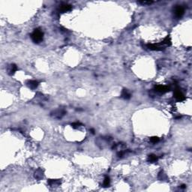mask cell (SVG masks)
Here are the masks:
<instances>
[{
	"label": "cell",
	"instance_id": "1",
	"mask_svg": "<svg viewBox=\"0 0 192 192\" xmlns=\"http://www.w3.org/2000/svg\"><path fill=\"white\" fill-rule=\"evenodd\" d=\"M44 38V32L40 29H35L31 35V38L32 41L35 44H38L43 41Z\"/></svg>",
	"mask_w": 192,
	"mask_h": 192
},
{
	"label": "cell",
	"instance_id": "2",
	"mask_svg": "<svg viewBox=\"0 0 192 192\" xmlns=\"http://www.w3.org/2000/svg\"><path fill=\"white\" fill-rule=\"evenodd\" d=\"M174 14L177 18H181L185 14V9L181 5H177L174 9Z\"/></svg>",
	"mask_w": 192,
	"mask_h": 192
},
{
	"label": "cell",
	"instance_id": "3",
	"mask_svg": "<svg viewBox=\"0 0 192 192\" xmlns=\"http://www.w3.org/2000/svg\"><path fill=\"white\" fill-rule=\"evenodd\" d=\"M65 113H66V112L64 110L59 109V110H56L53 111V113H51V116L56 118V119H61L63 116L65 115Z\"/></svg>",
	"mask_w": 192,
	"mask_h": 192
},
{
	"label": "cell",
	"instance_id": "4",
	"mask_svg": "<svg viewBox=\"0 0 192 192\" xmlns=\"http://www.w3.org/2000/svg\"><path fill=\"white\" fill-rule=\"evenodd\" d=\"M174 97L176 99L177 101H182L185 99V96L183 95V93L179 90V89H176L174 92Z\"/></svg>",
	"mask_w": 192,
	"mask_h": 192
},
{
	"label": "cell",
	"instance_id": "5",
	"mask_svg": "<svg viewBox=\"0 0 192 192\" xmlns=\"http://www.w3.org/2000/svg\"><path fill=\"white\" fill-rule=\"evenodd\" d=\"M155 90L160 93H166L170 91V88L167 86H162V85H158L155 87Z\"/></svg>",
	"mask_w": 192,
	"mask_h": 192
},
{
	"label": "cell",
	"instance_id": "6",
	"mask_svg": "<svg viewBox=\"0 0 192 192\" xmlns=\"http://www.w3.org/2000/svg\"><path fill=\"white\" fill-rule=\"evenodd\" d=\"M71 9H72L71 5H68V4H62L59 7V11L62 12V13H65V12L70 11Z\"/></svg>",
	"mask_w": 192,
	"mask_h": 192
},
{
	"label": "cell",
	"instance_id": "7",
	"mask_svg": "<svg viewBox=\"0 0 192 192\" xmlns=\"http://www.w3.org/2000/svg\"><path fill=\"white\" fill-rule=\"evenodd\" d=\"M17 66L15 64H11L8 67V74L9 75H14L17 71Z\"/></svg>",
	"mask_w": 192,
	"mask_h": 192
},
{
	"label": "cell",
	"instance_id": "8",
	"mask_svg": "<svg viewBox=\"0 0 192 192\" xmlns=\"http://www.w3.org/2000/svg\"><path fill=\"white\" fill-rule=\"evenodd\" d=\"M38 84H39V83H38V81H37V80H29V81L27 82V86H28V87L30 88L31 89H36V88L38 86Z\"/></svg>",
	"mask_w": 192,
	"mask_h": 192
},
{
	"label": "cell",
	"instance_id": "9",
	"mask_svg": "<svg viewBox=\"0 0 192 192\" xmlns=\"http://www.w3.org/2000/svg\"><path fill=\"white\" fill-rule=\"evenodd\" d=\"M48 185H50L52 187L54 186H59L61 184V181L59 179H49L47 181Z\"/></svg>",
	"mask_w": 192,
	"mask_h": 192
},
{
	"label": "cell",
	"instance_id": "10",
	"mask_svg": "<svg viewBox=\"0 0 192 192\" xmlns=\"http://www.w3.org/2000/svg\"><path fill=\"white\" fill-rule=\"evenodd\" d=\"M121 97H122V98L125 99V100H128V99H130V98H131V93L129 92V91H128V89H122V91Z\"/></svg>",
	"mask_w": 192,
	"mask_h": 192
},
{
	"label": "cell",
	"instance_id": "11",
	"mask_svg": "<svg viewBox=\"0 0 192 192\" xmlns=\"http://www.w3.org/2000/svg\"><path fill=\"white\" fill-rule=\"evenodd\" d=\"M147 47L149 48V50H155V51H160V50H164V48L162 47H160V46L156 45V44H147Z\"/></svg>",
	"mask_w": 192,
	"mask_h": 192
},
{
	"label": "cell",
	"instance_id": "12",
	"mask_svg": "<svg viewBox=\"0 0 192 192\" xmlns=\"http://www.w3.org/2000/svg\"><path fill=\"white\" fill-rule=\"evenodd\" d=\"M43 177H44V172H43V170L41 169H38V170H37L35 171V178L36 179L40 180Z\"/></svg>",
	"mask_w": 192,
	"mask_h": 192
},
{
	"label": "cell",
	"instance_id": "13",
	"mask_svg": "<svg viewBox=\"0 0 192 192\" xmlns=\"http://www.w3.org/2000/svg\"><path fill=\"white\" fill-rule=\"evenodd\" d=\"M158 159V158L155 155H153V154H151L149 155L148 157V161L149 162H151V163H154V162H156Z\"/></svg>",
	"mask_w": 192,
	"mask_h": 192
},
{
	"label": "cell",
	"instance_id": "14",
	"mask_svg": "<svg viewBox=\"0 0 192 192\" xmlns=\"http://www.w3.org/2000/svg\"><path fill=\"white\" fill-rule=\"evenodd\" d=\"M110 184V179L109 176H106V177L104 178V183H103L104 187H109Z\"/></svg>",
	"mask_w": 192,
	"mask_h": 192
},
{
	"label": "cell",
	"instance_id": "15",
	"mask_svg": "<svg viewBox=\"0 0 192 192\" xmlns=\"http://www.w3.org/2000/svg\"><path fill=\"white\" fill-rule=\"evenodd\" d=\"M163 44H166L167 46H170L171 45V39H170V38L169 36L166 37L164 39V41H163Z\"/></svg>",
	"mask_w": 192,
	"mask_h": 192
},
{
	"label": "cell",
	"instance_id": "16",
	"mask_svg": "<svg viewBox=\"0 0 192 192\" xmlns=\"http://www.w3.org/2000/svg\"><path fill=\"white\" fill-rule=\"evenodd\" d=\"M158 179H160L161 181L164 180V179H167V176L163 171H161L160 173H158Z\"/></svg>",
	"mask_w": 192,
	"mask_h": 192
},
{
	"label": "cell",
	"instance_id": "17",
	"mask_svg": "<svg viewBox=\"0 0 192 192\" xmlns=\"http://www.w3.org/2000/svg\"><path fill=\"white\" fill-rule=\"evenodd\" d=\"M71 127L73 128H74V129H77V128H80V126H81V123L79 122H73V123H71Z\"/></svg>",
	"mask_w": 192,
	"mask_h": 192
},
{
	"label": "cell",
	"instance_id": "18",
	"mask_svg": "<svg viewBox=\"0 0 192 192\" xmlns=\"http://www.w3.org/2000/svg\"><path fill=\"white\" fill-rule=\"evenodd\" d=\"M159 141V138L158 137H152L150 138V142L152 143H156Z\"/></svg>",
	"mask_w": 192,
	"mask_h": 192
},
{
	"label": "cell",
	"instance_id": "19",
	"mask_svg": "<svg viewBox=\"0 0 192 192\" xmlns=\"http://www.w3.org/2000/svg\"><path fill=\"white\" fill-rule=\"evenodd\" d=\"M138 3L142 4V5H150L152 3V1H141V2H139Z\"/></svg>",
	"mask_w": 192,
	"mask_h": 192
},
{
	"label": "cell",
	"instance_id": "20",
	"mask_svg": "<svg viewBox=\"0 0 192 192\" xmlns=\"http://www.w3.org/2000/svg\"><path fill=\"white\" fill-rule=\"evenodd\" d=\"M90 131H91V133H92V134H95V130H94L93 128H91V129H90Z\"/></svg>",
	"mask_w": 192,
	"mask_h": 192
},
{
	"label": "cell",
	"instance_id": "21",
	"mask_svg": "<svg viewBox=\"0 0 192 192\" xmlns=\"http://www.w3.org/2000/svg\"><path fill=\"white\" fill-rule=\"evenodd\" d=\"M180 188H182V189H184V188H185V185H182Z\"/></svg>",
	"mask_w": 192,
	"mask_h": 192
}]
</instances>
